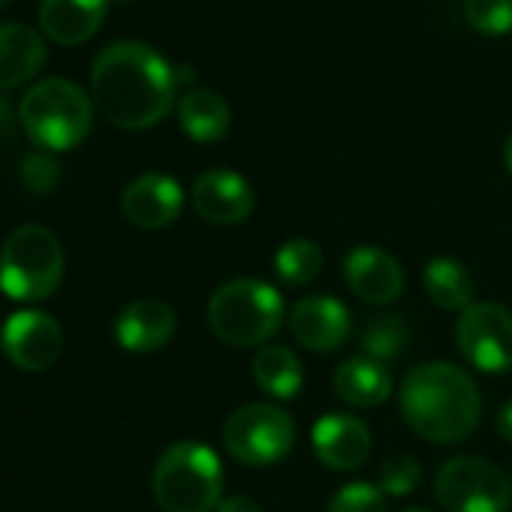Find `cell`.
I'll return each instance as SVG.
<instances>
[{
    "label": "cell",
    "instance_id": "obj_1",
    "mask_svg": "<svg viewBox=\"0 0 512 512\" xmlns=\"http://www.w3.org/2000/svg\"><path fill=\"white\" fill-rule=\"evenodd\" d=\"M97 109L118 130H148L160 124L178 97L175 67L148 43H109L91 67Z\"/></svg>",
    "mask_w": 512,
    "mask_h": 512
},
{
    "label": "cell",
    "instance_id": "obj_2",
    "mask_svg": "<svg viewBox=\"0 0 512 512\" xmlns=\"http://www.w3.org/2000/svg\"><path fill=\"white\" fill-rule=\"evenodd\" d=\"M404 422L428 443L467 440L482 416V395L473 377L452 362H422L401 383Z\"/></svg>",
    "mask_w": 512,
    "mask_h": 512
},
{
    "label": "cell",
    "instance_id": "obj_3",
    "mask_svg": "<svg viewBox=\"0 0 512 512\" xmlns=\"http://www.w3.org/2000/svg\"><path fill=\"white\" fill-rule=\"evenodd\" d=\"M284 296L260 278L220 284L208 299V326L217 341L235 350L266 347L287 320Z\"/></svg>",
    "mask_w": 512,
    "mask_h": 512
},
{
    "label": "cell",
    "instance_id": "obj_4",
    "mask_svg": "<svg viewBox=\"0 0 512 512\" xmlns=\"http://www.w3.org/2000/svg\"><path fill=\"white\" fill-rule=\"evenodd\" d=\"M19 121L43 151H70L94 127V100L70 79L52 76L31 85L19 103Z\"/></svg>",
    "mask_w": 512,
    "mask_h": 512
},
{
    "label": "cell",
    "instance_id": "obj_5",
    "mask_svg": "<svg viewBox=\"0 0 512 512\" xmlns=\"http://www.w3.org/2000/svg\"><path fill=\"white\" fill-rule=\"evenodd\" d=\"M151 488L163 512H211L223 500V464L211 446L181 440L157 458Z\"/></svg>",
    "mask_w": 512,
    "mask_h": 512
},
{
    "label": "cell",
    "instance_id": "obj_6",
    "mask_svg": "<svg viewBox=\"0 0 512 512\" xmlns=\"http://www.w3.org/2000/svg\"><path fill=\"white\" fill-rule=\"evenodd\" d=\"M64 269L61 238L40 223L19 226L0 247V290L16 302L49 299L61 287Z\"/></svg>",
    "mask_w": 512,
    "mask_h": 512
},
{
    "label": "cell",
    "instance_id": "obj_7",
    "mask_svg": "<svg viewBox=\"0 0 512 512\" xmlns=\"http://www.w3.org/2000/svg\"><path fill=\"white\" fill-rule=\"evenodd\" d=\"M223 446L244 467H272L293 452L296 422L278 404L253 401L226 416Z\"/></svg>",
    "mask_w": 512,
    "mask_h": 512
},
{
    "label": "cell",
    "instance_id": "obj_8",
    "mask_svg": "<svg viewBox=\"0 0 512 512\" xmlns=\"http://www.w3.org/2000/svg\"><path fill=\"white\" fill-rule=\"evenodd\" d=\"M434 497L446 512H506L512 503V482L485 458L455 455L437 470Z\"/></svg>",
    "mask_w": 512,
    "mask_h": 512
},
{
    "label": "cell",
    "instance_id": "obj_9",
    "mask_svg": "<svg viewBox=\"0 0 512 512\" xmlns=\"http://www.w3.org/2000/svg\"><path fill=\"white\" fill-rule=\"evenodd\" d=\"M455 347L482 374L512 371V311L497 302H473L455 323Z\"/></svg>",
    "mask_w": 512,
    "mask_h": 512
},
{
    "label": "cell",
    "instance_id": "obj_10",
    "mask_svg": "<svg viewBox=\"0 0 512 512\" xmlns=\"http://www.w3.org/2000/svg\"><path fill=\"white\" fill-rule=\"evenodd\" d=\"M7 359L31 374L49 371L64 353V329L46 311H19L0 332Z\"/></svg>",
    "mask_w": 512,
    "mask_h": 512
},
{
    "label": "cell",
    "instance_id": "obj_11",
    "mask_svg": "<svg viewBox=\"0 0 512 512\" xmlns=\"http://www.w3.org/2000/svg\"><path fill=\"white\" fill-rule=\"evenodd\" d=\"M344 284L365 305H392L404 293V269L377 244H356L344 256Z\"/></svg>",
    "mask_w": 512,
    "mask_h": 512
},
{
    "label": "cell",
    "instance_id": "obj_12",
    "mask_svg": "<svg viewBox=\"0 0 512 512\" xmlns=\"http://www.w3.org/2000/svg\"><path fill=\"white\" fill-rule=\"evenodd\" d=\"M290 332L299 347L311 353H332L347 344L353 332L350 308L332 296H305L287 314Z\"/></svg>",
    "mask_w": 512,
    "mask_h": 512
},
{
    "label": "cell",
    "instance_id": "obj_13",
    "mask_svg": "<svg viewBox=\"0 0 512 512\" xmlns=\"http://www.w3.org/2000/svg\"><path fill=\"white\" fill-rule=\"evenodd\" d=\"M196 214L211 226H238L253 214L256 196L244 175L232 169H208L190 190Z\"/></svg>",
    "mask_w": 512,
    "mask_h": 512
},
{
    "label": "cell",
    "instance_id": "obj_14",
    "mask_svg": "<svg viewBox=\"0 0 512 512\" xmlns=\"http://www.w3.org/2000/svg\"><path fill=\"white\" fill-rule=\"evenodd\" d=\"M311 446L329 470H359L371 455V428L356 413H326L311 428Z\"/></svg>",
    "mask_w": 512,
    "mask_h": 512
},
{
    "label": "cell",
    "instance_id": "obj_15",
    "mask_svg": "<svg viewBox=\"0 0 512 512\" xmlns=\"http://www.w3.org/2000/svg\"><path fill=\"white\" fill-rule=\"evenodd\" d=\"M184 208V190L172 175L145 172L124 187L121 211L139 229H166Z\"/></svg>",
    "mask_w": 512,
    "mask_h": 512
},
{
    "label": "cell",
    "instance_id": "obj_16",
    "mask_svg": "<svg viewBox=\"0 0 512 512\" xmlns=\"http://www.w3.org/2000/svg\"><path fill=\"white\" fill-rule=\"evenodd\" d=\"M175 335V311L160 299H136L115 320V341L127 353H157Z\"/></svg>",
    "mask_w": 512,
    "mask_h": 512
},
{
    "label": "cell",
    "instance_id": "obj_17",
    "mask_svg": "<svg viewBox=\"0 0 512 512\" xmlns=\"http://www.w3.org/2000/svg\"><path fill=\"white\" fill-rule=\"evenodd\" d=\"M106 13L109 0H40V28L58 46H82L103 28Z\"/></svg>",
    "mask_w": 512,
    "mask_h": 512
},
{
    "label": "cell",
    "instance_id": "obj_18",
    "mask_svg": "<svg viewBox=\"0 0 512 512\" xmlns=\"http://www.w3.org/2000/svg\"><path fill=\"white\" fill-rule=\"evenodd\" d=\"M46 58L49 49L40 31L19 22H0V91L31 82L46 67Z\"/></svg>",
    "mask_w": 512,
    "mask_h": 512
},
{
    "label": "cell",
    "instance_id": "obj_19",
    "mask_svg": "<svg viewBox=\"0 0 512 512\" xmlns=\"http://www.w3.org/2000/svg\"><path fill=\"white\" fill-rule=\"evenodd\" d=\"M332 386L344 404L356 410H371L392 395V374L383 362L371 356H353L335 368Z\"/></svg>",
    "mask_w": 512,
    "mask_h": 512
},
{
    "label": "cell",
    "instance_id": "obj_20",
    "mask_svg": "<svg viewBox=\"0 0 512 512\" xmlns=\"http://www.w3.org/2000/svg\"><path fill=\"white\" fill-rule=\"evenodd\" d=\"M250 374H253V383L260 386V392H266L275 401H290L305 386L302 359L284 344H266L256 350L250 362Z\"/></svg>",
    "mask_w": 512,
    "mask_h": 512
},
{
    "label": "cell",
    "instance_id": "obj_21",
    "mask_svg": "<svg viewBox=\"0 0 512 512\" xmlns=\"http://www.w3.org/2000/svg\"><path fill=\"white\" fill-rule=\"evenodd\" d=\"M178 124L181 130L202 145L220 142L229 133L232 115L226 100L211 91V88H190L181 100H178Z\"/></svg>",
    "mask_w": 512,
    "mask_h": 512
},
{
    "label": "cell",
    "instance_id": "obj_22",
    "mask_svg": "<svg viewBox=\"0 0 512 512\" xmlns=\"http://www.w3.org/2000/svg\"><path fill=\"white\" fill-rule=\"evenodd\" d=\"M422 287L428 299L443 311H467L476 296L473 275L464 263L452 260V256H434L422 269Z\"/></svg>",
    "mask_w": 512,
    "mask_h": 512
},
{
    "label": "cell",
    "instance_id": "obj_23",
    "mask_svg": "<svg viewBox=\"0 0 512 512\" xmlns=\"http://www.w3.org/2000/svg\"><path fill=\"white\" fill-rule=\"evenodd\" d=\"M323 272V250L311 238H290L275 253V275L287 287H308Z\"/></svg>",
    "mask_w": 512,
    "mask_h": 512
},
{
    "label": "cell",
    "instance_id": "obj_24",
    "mask_svg": "<svg viewBox=\"0 0 512 512\" xmlns=\"http://www.w3.org/2000/svg\"><path fill=\"white\" fill-rule=\"evenodd\" d=\"M359 347H362V356H371L377 362H392L404 353L407 347V326L401 317H371L359 335Z\"/></svg>",
    "mask_w": 512,
    "mask_h": 512
},
{
    "label": "cell",
    "instance_id": "obj_25",
    "mask_svg": "<svg viewBox=\"0 0 512 512\" xmlns=\"http://www.w3.org/2000/svg\"><path fill=\"white\" fill-rule=\"evenodd\" d=\"M464 19L485 37H503L512 31V0H464Z\"/></svg>",
    "mask_w": 512,
    "mask_h": 512
},
{
    "label": "cell",
    "instance_id": "obj_26",
    "mask_svg": "<svg viewBox=\"0 0 512 512\" xmlns=\"http://www.w3.org/2000/svg\"><path fill=\"white\" fill-rule=\"evenodd\" d=\"M326 512H386V494L374 482H347L329 500Z\"/></svg>",
    "mask_w": 512,
    "mask_h": 512
},
{
    "label": "cell",
    "instance_id": "obj_27",
    "mask_svg": "<svg viewBox=\"0 0 512 512\" xmlns=\"http://www.w3.org/2000/svg\"><path fill=\"white\" fill-rule=\"evenodd\" d=\"M377 485L386 497H407L422 485V467L413 455H395L380 467Z\"/></svg>",
    "mask_w": 512,
    "mask_h": 512
},
{
    "label": "cell",
    "instance_id": "obj_28",
    "mask_svg": "<svg viewBox=\"0 0 512 512\" xmlns=\"http://www.w3.org/2000/svg\"><path fill=\"white\" fill-rule=\"evenodd\" d=\"M19 178L31 193H52L61 181V163L49 151H31L22 160Z\"/></svg>",
    "mask_w": 512,
    "mask_h": 512
},
{
    "label": "cell",
    "instance_id": "obj_29",
    "mask_svg": "<svg viewBox=\"0 0 512 512\" xmlns=\"http://www.w3.org/2000/svg\"><path fill=\"white\" fill-rule=\"evenodd\" d=\"M217 512H263V506L256 503L253 497H244V494H235V497H223Z\"/></svg>",
    "mask_w": 512,
    "mask_h": 512
},
{
    "label": "cell",
    "instance_id": "obj_30",
    "mask_svg": "<svg viewBox=\"0 0 512 512\" xmlns=\"http://www.w3.org/2000/svg\"><path fill=\"white\" fill-rule=\"evenodd\" d=\"M497 434L512 443V401H506L497 413Z\"/></svg>",
    "mask_w": 512,
    "mask_h": 512
},
{
    "label": "cell",
    "instance_id": "obj_31",
    "mask_svg": "<svg viewBox=\"0 0 512 512\" xmlns=\"http://www.w3.org/2000/svg\"><path fill=\"white\" fill-rule=\"evenodd\" d=\"M503 163H506V169H509V175H512V133H509V139H506V145H503Z\"/></svg>",
    "mask_w": 512,
    "mask_h": 512
},
{
    "label": "cell",
    "instance_id": "obj_32",
    "mask_svg": "<svg viewBox=\"0 0 512 512\" xmlns=\"http://www.w3.org/2000/svg\"><path fill=\"white\" fill-rule=\"evenodd\" d=\"M401 512H431V509H425V506H407V509H401Z\"/></svg>",
    "mask_w": 512,
    "mask_h": 512
},
{
    "label": "cell",
    "instance_id": "obj_33",
    "mask_svg": "<svg viewBox=\"0 0 512 512\" xmlns=\"http://www.w3.org/2000/svg\"><path fill=\"white\" fill-rule=\"evenodd\" d=\"M7 4H13V0H0V10H4Z\"/></svg>",
    "mask_w": 512,
    "mask_h": 512
}]
</instances>
